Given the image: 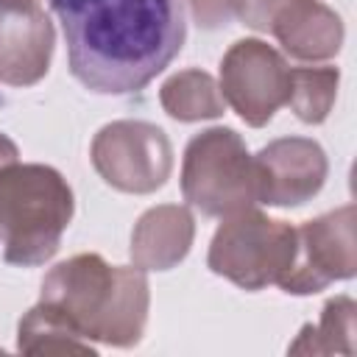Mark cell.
Listing matches in <instances>:
<instances>
[{
  "label": "cell",
  "mask_w": 357,
  "mask_h": 357,
  "mask_svg": "<svg viewBox=\"0 0 357 357\" xmlns=\"http://www.w3.org/2000/svg\"><path fill=\"white\" fill-rule=\"evenodd\" d=\"M42 301L64 312L86 340L131 346L145 329L148 279L142 268H120L98 254H78L45 276Z\"/></svg>",
  "instance_id": "obj_2"
},
{
  "label": "cell",
  "mask_w": 357,
  "mask_h": 357,
  "mask_svg": "<svg viewBox=\"0 0 357 357\" xmlns=\"http://www.w3.org/2000/svg\"><path fill=\"white\" fill-rule=\"evenodd\" d=\"M73 78L98 95L142 92L181 50V0H50Z\"/></svg>",
  "instance_id": "obj_1"
},
{
  "label": "cell",
  "mask_w": 357,
  "mask_h": 357,
  "mask_svg": "<svg viewBox=\"0 0 357 357\" xmlns=\"http://www.w3.org/2000/svg\"><path fill=\"white\" fill-rule=\"evenodd\" d=\"M92 162L112 187L126 192H151L167 178L170 145L156 126L112 123L95 137Z\"/></svg>",
  "instance_id": "obj_7"
},
{
  "label": "cell",
  "mask_w": 357,
  "mask_h": 357,
  "mask_svg": "<svg viewBox=\"0 0 357 357\" xmlns=\"http://www.w3.org/2000/svg\"><path fill=\"white\" fill-rule=\"evenodd\" d=\"M290 67L259 39H240L220 61V95L248 126H265L287 100Z\"/></svg>",
  "instance_id": "obj_6"
},
{
  "label": "cell",
  "mask_w": 357,
  "mask_h": 357,
  "mask_svg": "<svg viewBox=\"0 0 357 357\" xmlns=\"http://www.w3.org/2000/svg\"><path fill=\"white\" fill-rule=\"evenodd\" d=\"M73 190L56 167H0V245L3 259L20 268L45 265L73 220Z\"/></svg>",
  "instance_id": "obj_3"
},
{
  "label": "cell",
  "mask_w": 357,
  "mask_h": 357,
  "mask_svg": "<svg viewBox=\"0 0 357 357\" xmlns=\"http://www.w3.org/2000/svg\"><path fill=\"white\" fill-rule=\"evenodd\" d=\"M337 92L335 67H293L287 86V106L301 123H324Z\"/></svg>",
  "instance_id": "obj_15"
},
{
  "label": "cell",
  "mask_w": 357,
  "mask_h": 357,
  "mask_svg": "<svg viewBox=\"0 0 357 357\" xmlns=\"http://www.w3.org/2000/svg\"><path fill=\"white\" fill-rule=\"evenodd\" d=\"M190 3H192V14L198 25L204 28L226 25L231 14H237V6H240V0H190Z\"/></svg>",
  "instance_id": "obj_17"
},
{
  "label": "cell",
  "mask_w": 357,
  "mask_h": 357,
  "mask_svg": "<svg viewBox=\"0 0 357 357\" xmlns=\"http://www.w3.org/2000/svg\"><path fill=\"white\" fill-rule=\"evenodd\" d=\"M181 190L192 206L215 218L251 209L257 204L254 156L231 128H209L184 151Z\"/></svg>",
  "instance_id": "obj_4"
},
{
  "label": "cell",
  "mask_w": 357,
  "mask_h": 357,
  "mask_svg": "<svg viewBox=\"0 0 357 357\" xmlns=\"http://www.w3.org/2000/svg\"><path fill=\"white\" fill-rule=\"evenodd\" d=\"M162 106L176 120H201L223 112L220 86L201 70H184L162 86Z\"/></svg>",
  "instance_id": "obj_14"
},
{
  "label": "cell",
  "mask_w": 357,
  "mask_h": 357,
  "mask_svg": "<svg viewBox=\"0 0 357 357\" xmlns=\"http://www.w3.org/2000/svg\"><path fill=\"white\" fill-rule=\"evenodd\" d=\"M17 159H20V151H17L14 139H8V137L0 131V167H3V165H11V162H17Z\"/></svg>",
  "instance_id": "obj_18"
},
{
  "label": "cell",
  "mask_w": 357,
  "mask_h": 357,
  "mask_svg": "<svg viewBox=\"0 0 357 357\" xmlns=\"http://www.w3.org/2000/svg\"><path fill=\"white\" fill-rule=\"evenodd\" d=\"M254 176L257 204L298 206L324 187L326 156L324 148L312 139H276L254 156Z\"/></svg>",
  "instance_id": "obj_9"
},
{
  "label": "cell",
  "mask_w": 357,
  "mask_h": 357,
  "mask_svg": "<svg viewBox=\"0 0 357 357\" xmlns=\"http://www.w3.org/2000/svg\"><path fill=\"white\" fill-rule=\"evenodd\" d=\"M296 259V229L262 212L243 209L223 218L212 237L209 268L245 290L282 284Z\"/></svg>",
  "instance_id": "obj_5"
},
{
  "label": "cell",
  "mask_w": 357,
  "mask_h": 357,
  "mask_svg": "<svg viewBox=\"0 0 357 357\" xmlns=\"http://www.w3.org/2000/svg\"><path fill=\"white\" fill-rule=\"evenodd\" d=\"M349 276H354V206L321 215L296 229V259L279 284L284 293H318Z\"/></svg>",
  "instance_id": "obj_8"
},
{
  "label": "cell",
  "mask_w": 357,
  "mask_h": 357,
  "mask_svg": "<svg viewBox=\"0 0 357 357\" xmlns=\"http://www.w3.org/2000/svg\"><path fill=\"white\" fill-rule=\"evenodd\" d=\"M0 8H39V0H0Z\"/></svg>",
  "instance_id": "obj_19"
},
{
  "label": "cell",
  "mask_w": 357,
  "mask_h": 357,
  "mask_svg": "<svg viewBox=\"0 0 357 357\" xmlns=\"http://www.w3.org/2000/svg\"><path fill=\"white\" fill-rule=\"evenodd\" d=\"M20 351H89L95 354V346L75 329V324L59 312L53 304L39 301L22 321L17 332Z\"/></svg>",
  "instance_id": "obj_13"
},
{
  "label": "cell",
  "mask_w": 357,
  "mask_h": 357,
  "mask_svg": "<svg viewBox=\"0 0 357 357\" xmlns=\"http://www.w3.org/2000/svg\"><path fill=\"white\" fill-rule=\"evenodd\" d=\"M53 25L39 8H0V81L36 84L50 64Z\"/></svg>",
  "instance_id": "obj_10"
},
{
  "label": "cell",
  "mask_w": 357,
  "mask_h": 357,
  "mask_svg": "<svg viewBox=\"0 0 357 357\" xmlns=\"http://www.w3.org/2000/svg\"><path fill=\"white\" fill-rule=\"evenodd\" d=\"M310 335H298L290 351H346L351 354V335H354V301L340 296L324 307L321 324L304 326Z\"/></svg>",
  "instance_id": "obj_16"
},
{
  "label": "cell",
  "mask_w": 357,
  "mask_h": 357,
  "mask_svg": "<svg viewBox=\"0 0 357 357\" xmlns=\"http://www.w3.org/2000/svg\"><path fill=\"white\" fill-rule=\"evenodd\" d=\"M192 240V218L181 206H159L142 215L134 240L131 254L139 268H170L178 262Z\"/></svg>",
  "instance_id": "obj_12"
},
{
  "label": "cell",
  "mask_w": 357,
  "mask_h": 357,
  "mask_svg": "<svg viewBox=\"0 0 357 357\" xmlns=\"http://www.w3.org/2000/svg\"><path fill=\"white\" fill-rule=\"evenodd\" d=\"M268 31L296 59H329L343 45L340 17L318 0H290L268 22Z\"/></svg>",
  "instance_id": "obj_11"
}]
</instances>
